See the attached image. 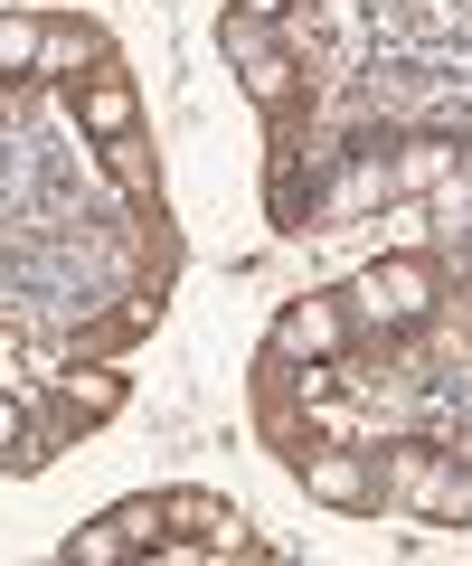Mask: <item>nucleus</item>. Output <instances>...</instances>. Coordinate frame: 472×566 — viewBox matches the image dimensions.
Instances as JSON below:
<instances>
[{
    "mask_svg": "<svg viewBox=\"0 0 472 566\" xmlns=\"http://www.w3.org/2000/svg\"><path fill=\"white\" fill-rule=\"evenodd\" d=\"M378 482H388V501H407L416 520L434 528H472V463L444 444H388L378 453Z\"/></svg>",
    "mask_w": 472,
    "mask_h": 566,
    "instance_id": "nucleus-1",
    "label": "nucleus"
},
{
    "mask_svg": "<svg viewBox=\"0 0 472 566\" xmlns=\"http://www.w3.org/2000/svg\"><path fill=\"white\" fill-rule=\"evenodd\" d=\"M349 303L369 312V322H388V331H416L434 312V264L426 255H378L369 274L349 283Z\"/></svg>",
    "mask_w": 472,
    "mask_h": 566,
    "instance_id": "nucleus-2",
    "label": "nucleus"
},
{
    "mask_svg": "<svg viewBox=\"0 0 472 566\" xmlns=\"http://www.w3.org/2000/svg\"><path fill=\"white\" fill-rule=\"evenodd\" d=\"M284 463H293V482H303L322 510H378V501H388V482H378V453L303 444V453H284Z\"/></svg>",
    "mask_w": 472,
    "mask_h": 566,
    "instance_id": "nucleus-3",
    "label": "nucleus"
},
{
    "mask_svg": "<svg viewBox=\"0 0 472 566\" xmlns=\"http://www.w3.org/2000/svg\"><path fill=\"white\" fill-rule=\"evenodd\" d=\"M218 39H227V57H237V76H247V95L284 114V104H293V85H303V76H293V57H284L274 39H265V20H247V10H227V29H218Z\"/></svg>",
    "mask_w": 472,
    "mask_h": 566,
    "instance_id": "nucleus-4",
    "label": "nucleus"
},
{
    "mask_svg": "<svg viewBox=\"0 0 472 566\" xmlns=\"http://www.w3.org/2000/svg\"><path fill=\"white\" fill-rule=\"evenodd\" d=\"M274 349L284 359H340L349 349V293H303V303H284V322H274Z\"/></svg>",
    "mask_w": 472,
    "mask_h": 566,
    "instance_id": "nucleus-5",
    "label": "nucleus"
},
{
    "mask_svg": "<svg viewBox=\"0 0 472 566\" xmlns=\"http://www.w3.org/2000/svg\"><path fill=\"white\" fill-rule=\"evenodd\" d=\"M151 538H161V501H124V510H104L95 528L66 538V566H114V557H133Z\"/></svg>",
    "mask_w": 472,
    "mask_h": 566,
    "instance_id": "nucleus-6",
    "label": "nucleus"
},
{
    "mask_svg": "<svg viewBox=\"0 0 472 566\" xmlns=\"http://www.w3.org/2000/svg\"><path fill=\"white\" fill-rule=\"evenodd\" d=\"M76 123L95 142H124L133 123H143V95H133V76H114V66H104V76H85L76 85Z\"/></svg>",
    "mask_w": 472,
    "mask_h": 566,
    "instance_id": "nucleus-7",
    "label": "nucleus"
},
{
    "mask_svg": "<svg viewBox=\"0 0 472 566\" xmlns=\"http://www.w3.org/2000/svg\"><path fill=\"white\" fill-rule=\"evenodd\" d=\"M463 161H472V151L453 133H407V142H397V161H388V189H434V180H453Z\"/></svg>",
    "mask_w": 472,
    "mask_h": 566,
    "instance_id": "nucleus-8",
    "label": "nucleus"
},
{
    "mask_svg": "<svg viewBox=\"0 0 472 566\" xmlns=\"http://www.w3.org/2000/svg\"><path fill=\"white\" fill-rule=\"evenodd\" d=\"M114 406H124V378H114V368H66V378H57V424H66V434L104 424Z\"/></svg>",
    "mask_w": 472,
    "mask_h": 566,
    "instance_id": "nucleus-9",
    "label": "nucleus"
},
{
    "mask_svg": "<svg viewBox=\"0 0 472 566\" xmlns=\"http://www.w3.org/2000/svg\"><path fill=\"white\" fill-rule=\"evenodd\" d=\"M378 199H388V151H359L312 208H322V218H359V208H378Z\"/></svg>",
    "mask_w": 472,
    "mask_h": 566,
    "instance_id": "nucleus-10",
    "label": "nucleus"
},
{
    "mask_svg": "<svg viewBox=\"0 0 472 566\" xmlns=\"http://www.w3.org/2000/svg\"><path fill=\"white\" fill-rule=\"evenodd\" d=\"M76 66H104V29H95V20H48L39 76H76Z\"/></svg>",
    "mask_w": 472,
    "mask_h": 566,
    "instance_id": "nucleus-11",
    "label": "nucleus"
},
{
    "mask_svg": "<svg viewBox=\"0 0 472 566\" xmlns=\"http://www.w3.org/2000/svg\"><path fill=\"white\" fill-rule=\"evenodd\" d=\"M39 39H48V20L0 10V76H39Z\"/></svg>",
    "mask_w": 472,
    "mask_h": 566,
    "instance_id": "nucleus-12",
    "label": "nucleus"
},
{
    "mask_svg": "<svg viewBox=\"0 0 472 566\" xmlns=\"http://www.w3.org/2000/svg\"><path fill=\"white\" fill-rule=\"evenodd\" d=\"M104 170H114V180H124L133 199H151V151H143L133 133H124V142H104Z\"/></svg>",
    "mask_w": 472,
    "mask_h": 566,
    "instance_id": "nucleus-13",
    "label": "nucleus"
},
{
    "mask_svg": "<svg viewBox=\"0 0 472 566\" xmlns=\"http://www.w3.org/2000/svg\"><path fill=\"white\" fill-rule=\"evenodd\" d=\"M151 331V303H133V312H114V322H104V340H143Z\"/></svg>",
    "mask_w": 472,
    "mask_h": 566,
    "instance_id": "nucleus-14",
    "label": "nucleus"
},
{
    "mask_svg": "<svg viewBox=\"0 0 472 566\" xmlns=\"http://www.w3.org/2000/svg\"><path fill=\"white\" fill-rule=\"evenodd\" d=\"M20 434H29V416H20V406H10V397H0V463L20 453Z\"/></svg>",
    "mask_w": 472,
    "mask_h": 566,
    "instance_id": "nucleus-15",
    "label": "nucleus"
}]
</instances>
